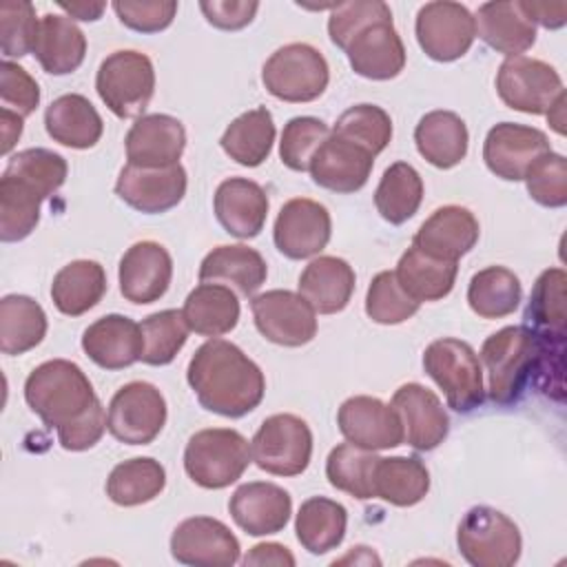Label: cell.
Segmentation results:
<instances>
[{
  "mask_svg": "<svg viewBox=\"0 0 567 567\" xmlns=\"http://www.w3.org/2000/svg\"><path fill=\"white\" fill-rule=\"evenodd\" d=\"M186 379L204 410L228 419L252 412L266 392L261 368L226 339L202 343L188 361Z\"/></svg>",
  "mask_w": 567,
  "mask_h": 567,
  "instance_id": "1",
  "label": "cell"
},
{
  "mask_svg": "<svg viewBox=\"0 0 567 567\" xmlns=\"http://www.w3.org/2000/svg\"><path fill=\"white\" fill-rule=\"evenodd\" d=\"M24 401L47 427L55 430L80 421L100 403L82 368L66 359H51L33 368L24 381Z\"/></svg>",
  "mask_w": 567,
  "mask_h": 567,
  "instance_id": "2",
  "label": "cell"
},
{
  "mask_svg": "<svg viewBox=\"0 0 567 567\" xmlns=\"http://www.w3.org/2000/svg\"><path fill=\"white\" fill-rule=\"evenodd\" d=\"M478 359L487 370V396L496 405H512L532 381L534 332L527 326H505L483 341Z\"/></svg>",
  "mask_w": 567,
  "mask_h": 567,
  "instance_id": "3",
  "label": "cell"
},
{
  "mask_svg": "<svg viewBox=\"0 0 567 567\" xmlns=\"http://www.w3.org/2000/svg\"><path fill=\"white\" fill-rule=\"evenodd\" d=\"M250 443L230 427H208L195 432L184 450L188 478L204 489H224L241 478L250 465Z\"/></svg>",
  "mask_w": 567,
  "mask_h": 567,
  "instance_id": "4",
  "label": "cell"
},
{
  "mask_svg": "<svg viewBox=\"0 0 567 567\" xmlns=\"http://www.w3.org/2000/svg\"><path fill=\"white\" fill-rule=\"evenodd\" d=\"M423 368L443 390L445 401L454 412L467 414L483 405V365L467 341L454 337L432 341L423 352Z\"/></svg>",
  "mask_w": 567,
  "mask_h": 567,
  "instance_id": "5",
  "label": "cell"
},
{
  "mask_svg": "<svg viewBox=\"0 0 567 567\" xmlns=\"http://www.w3.org/2000/svg\"><path fill=\"white\" fill-rule=\"evenodd\" d=\"M95 91L120 120L142 117L155 93V69L146 53L120 49L106 55L95 75Z\"/></svg>",
  "mask_w": 567,
  "mask_h": 567,
  "instance_id": "6",
  "label": "cell"
},
{
  "mask_svg": "<svg viewBox=\"0 0 567 567\" xmlns=\"http://www.w3.org/2000/svg\"><path fill=\"white\" fill-rule=\"evenodd\" d=\"M456 545L474 567H512L520 558L523 538L509 516L489 505H476L461 518Z\"/></svg>",
  "mask_w": 567,
  "mask_h": 567,
  "instance_id": "7",
  "label": "cell"
},
{
  "mask_svg": "<svg viewBox=\"0 0 567 567\" xmlns=\"http://www.w3.org/2000/svg\"><path fill=\"white\" fill-rule=\"evenodd\" d=\"M330 69L319 49L306 42L279 47L261 69V82L270 95L284 102L301 104L323 95Z\"/></svg>",
  "mask_w": 567,
  "mask_h": 567,
  "instance_id": "8",
  "label": "cell"
},
{
  "mask_svg": "<svg viewBox=\"0 0 567 567\" xmlns=\"http://www.w3.org/2000/svg\"><path fill=\"white\" fill-rule=\"evenodd\" d=\"M250 454L255 465L268 474L297 476L310 463L312 432L297 414H272L255 432Z\"/></svg>",
  "mask_w": 567,
  "mask_h": 567,
  "instance_id": "9",
  "label": "cell"
},
{
  "mask_svg": "<svg viewBox=\"0 0 567 567\" xmlns=\"http://www.w3.org/2000/svg\"><path fill=\"white\" fill-rule=\"evenodd\" d=\"M166 414V399L153 383L131 381L111 396L106 425L120 443L148 445L159 436Z\"/></svg>",
  "mask_w": 567,
  "mask_h": 567,
  "instance_id": "10",
  "label": "cell"
},
{
  "mask_svg": "<svg viewBox=\"0 0 567 567\" xmlns=\"http://www.w3.org/2000/svg\"><path fill=\"white\" fill-rule=\"evenodd\" d=\"M496 91L505 106L529 115H545L565 89L551 64L527 55H512L498 66Z\"/></svg>",
  "mask_w": 567,
  "mask_h": 567,
  "instance_id": "11",
  "label": "cell"
},
{
  "mask_svg": "<svg viewBox=\"0 0 567 567\" xmlns=\"http://www.w3.org/2000/svg\"><path fill=\"white\" fill-rule=\"evenodd\" d=\"M414 33L423 53L436 62H454L463 58L476 38L474 16L461 2L434 0L425 2L414 22Z\"/></svg>",
  "mask_w": 567,
  "mask_h": 567,
  "instance_id": "12",
  "label": "cell"
},
{
  "mask_svg": "<svg viewBox=\"0 0 567 567\" xmlns=\"http://www.w3.org/2000/svg\"><path fill=\"white\" fill-rule=\"evenodd\" d=\"M252 319L261 337L277 346L299 348L317 334V312L292 290H266L250 301Z\"/></svg>",
  "mask_w": 567,
  "mask_h": 567,
  "instance_id": "13",
  "label": "cell"
},
{
  "mask_svg": "<svg viewBox=\"0 0 567 567\" xmlns=\"http://www.w3.org/2000/svg\"><path fill=\"white\" fill-rule=\"evenodd\" d=\"M332 235V219L323 204L295 197L288 199L272 228V239L277 250L288 259H308L319 255Z\"/></svg>",
  "mask_w": 567,
  "mask_h": 567,
  "instance_id": "14",
  "label": "cell"
},
{
  "mask_svg": "<svg viewBox=\"0 0 567 567\" xmlns=\"http://www.w3.org/2000/svg\"><path fill=\"white\" fill-rule=\"evenodd\" d=\"M237 536L217 518H184L171 534V554L182 565L230 567L239 560Z\"/></svg>",
  "mask_w": 567,
  "mask_h": 567,
  "instance_id": "15",
  "label": "cell"
},
{
  "mask_svg": "<svg viewBox=\"0 0 567 567\" xmlns=\"http://www.w3.org/2000/svg\"><path fill=\"white\" fill-rule=\"evenodd\" d=\"M337 425L346 441L365 450H390L405 441L396 410L377 396L357 394L341 403Z\"/></svg>",
  "mask_w": 567,
  "mask_h": 567,
  "instance_id": "16",
  "label": "cell"
},
{
  "mask_svg": "<svg viewBox=\"0 0 567 567\" xmlns=\"http://www.w3.org/2000/svg\"><path fill=\"white\" fill-rule=\"evenodd\" d=\"M547 151L551 146L540 128L516 122L492 126L483 142L485 166L505 182H520L527 168Z\"/></svg>",
  "mask_w": 567,
  "mask_h": 567,
  "instance_id": "17",
  "label": "cell"
},
{
  "mask_svg": "<svg viewBox=\"0 0 567 567\" xmlns=\"http://www.w3.org/2000/svg\"><path fill=\"white\" fill-rule=\"evenodd\" d=\"M188 177L182 164L142 168L126 164L115 182V195L131 208L157 215L175 208L186 195Z\"/></svg>",
  "mask_w": 567,
  "mask_h": 567,
  "instance_id": "18",
  "label": "cell"
},
{
  "mask_svg": "<svg viewBox=\"0 0 567 567\" xmlns=\"http://www.w3.org/2000/svg\"><path fill=\"white\" fill-rule=\"evenodd\" d=\"M120 292L126 301L146 306L162 299L173 279V259L168 250L151 239L137 241L120 259Z\"/></svg>",
  "mask_w": 567,
  "mask_h": 567,
  "instance_id": "19",
  "label": "cell"
},
{
  "mask_svg": "<svg viewBox=\"0 0 567 567\" xmlns=\"http://www.w3.org/2000/svg\"><path fill=\"white\" fill-rule=\"evenodd\" d=\"M403 425L410 447L416 452L436 450L450 432V416L441 399L421 383H403L390 403Z\"/></svg>",
  "mask_w": 567,
  "mask_h": 567,
  "instance_id": "20",
  "label": "cell"
},
{
  "mask_svg": "<svg viewBox=\"0 0 567 567\" xmlns=\"http://www.w3.org/2000/svg\"><path fill=\"white\" fill-rule=\"evenodd\" d=\"M126 159L142 168H162L179 164L186 148L184 124L166 113H151L135 120L124 137Z\"/></svg>",
  "mask_w": 567,
  "mask_h": 567,
  "instance_id": "21",
  "label": "cell"
},
{
  "mask_svg": "<svg viewBox=\"0 0 567 567\" xmlns=\"http://www.w3.org/2000/svg\"><path fill=\"white\" fill-rule=\"evenodd\" d=\"M372 166V153L330 131L326 142L312 155L308 171L317 186L348 195L361 190L368 184Z\"/></svg>",
  "mask_w": 567,
  "mask_h": 567,
  "instance_id": "22",
  "label": "cell"
},
{
  "mask_svg": "<svg viewBox=\"0 0 567 567\" xmlns=\"http://www.w3.org/2000/svg\"><path fill=\"white\" fill-rule=\"evenodd\" d=\"M228 512L239 529L250 536H268L281 532L292 514L290 494L268 481H250L239 485L230 501Z\"/></svg>",
  "mask_w": 567,
  "mask_h": 567,
  "instance_id": "23",
  "label": "cell"
},
{
  "mask_svg": "<svg viewBox=\"0 0 567 567\" xmlns=\"http://www.w3.org/2000/svg\"><path fill=\"white\" fill-rule=\"evenodd\" d=\"M478 235L481 228L474 213L465 206L447 204L436 208L419 226L416 235L412 237V246H416L421 252L430 257L458 261L476 246Z\"/></svg>",
  "mask_w": 567,
  "mask_h": 567,
  "instance_id": "24",
  "label": "cell"
},
{
  "mask_svg": "<svg viewBox=\"0 0 567 567\" xmlns=\"http://www.w3.org/2000/svg\"><path fill=\"white\" fill-rule=\"evenodd\" d=\"M213 208L217 221L228 235L252 239L266 224L268 195L257 182L248 177H228L217 186Z\"/></svg>",
  "mask_w": 567,
  "mask_h": 567,
  "instance_id": "25",
  "label": "cell"
},
{
  "mask_svg": "<svg viewBox=\"0 0 567 567\" xmlns=\"http://www.w3.org/2000/svg\"><path fill=\"white\" fill-rule=\"evenodd\" d=\"M352 71L368 80H392L405 66V47L392 20L359 31L346 47Z\"/></svg>",
  "mask_w": 567,
  "mask_h": 567,
  "instance_id": "26",
  "label": "cell"
},
{
  "mask_svg": "<svg viewBox=\"0 0 567 567\" xmlns=\"http://www.w3.org/2000/svg\"><path fill=\"white\" fill-rule=\"evenodd\" d=\"M82 350L104 370L128 368L142 357V328L124 315L100 317L82 332Z\"/></svg>",
  "mask_w": 567,
  "mask_h": 567,
  "instance_id": "27",
  "label": "cell"
},
{
  "mask_svg": "<svg viewBox=\"0 0 567 567\" xmlns=\"http://www.w3.org/2000/svg\"><path fill=\"white\" fill-rule=\"evenodd\" d=\"M199 281L233 286L241 297H252L268 277L266 259L246 244H226L213 248L199 264Z\"/></svg>",
  "mask_w": 567,
  "mask_h": 567,
  "instance_id": "28",
  "label": "cell"
},
{
  "mask_svg": "<svg viewBox=\"0 0 567 567\" xmlns=\"http://www.w3.org/2000/svg\"><path fill=\"white\" fill-rule=\"evenodd\" d=\"M354 279V270L346 259L319 255L303 268L297 288L315 312L334 315L350 303Z\"/></svg>",
  "mask_w": 567,
  "mask_h": 567,
  "instance_id": "29",
  "label": "cell"
},
{
  "mask_svg": "<svg viewBox=\"0 0 567 567\" xmlns=\"http://www.w3.org/2000/svg\"><path fill=\"white\" fill-rule=\"evenodd\" d=\"M474 27L487 47L507 58L523 55L536 42V24L525 16L520 2H483Z\"/></svg>",
  "mask_w": 567,
  "mask_h": 567,
  "instance_id": "30",
  "label": "cell"
},
{
  "mask_svg": "<svg viewBox=\"0 0 567 567\" xmlns=\"http://www.w3.org/2000/svg\"><path fill=\"white\" fill-rule=\"evenodd\" d=\"M44 128L49 137L69 148H91L104 133V122L89 97L64 93L44 111Z\"/></svg>",
  "mask_w": 567,
  "mask_h": 567,
  "instance_id": "31",
  "label": "cell"
},
{
  "mask_svg": "<svg viewBox=\"0 0 567 567\" xmlns=\"http://www.w3.org/2000/svg\"><path fill=\"white\" fill-rule=\"evenodd\" d=\"M33 55L51 75L73 73L84 62L86 38L69 16L44 13L38 24Z\"/></svg>",
  "mask_w": 567,
  "mask_h": 567,
  "instance_id": "32",
  "label": "cell"
},
{
  "mask_svg": "<svg viewBox=\"0 0 567 567\" xmlns=\"http://www.w3.org/2000/svg\"><path fill=\"white\" fill-rule=\"evenodd\" d=\"M416 151L436 168H454L467 155L470 133L454 111H430L414 128Z\"/></svg>",
  "mask_w": 567,
  "mask_h": 567,
  "instance_id": "33",
  "label": "cell"
},
{
  "mask_svg": "<svg viewBox=\"0 0 567 567\" xmlns=\"http://www.w3.org/2000/svg\"><path fill=\"white\" fill-rule=\"evenodd\" d=\"M186 326L202 337H221L239 321V299L224 284L202 281L184 299L182 308Z\"/></svg>",
  "mask_w": 567,
  "mask_h": 567,
  "instance_id": "34",
  "label": "cell"
},
{
  "mask_svg": "<svg viewBox=\"0 0 567 567\" xmlns=\"http://www.w3.org/2000/svg\"><path fill=\"white\" fill-rule=\"evenodd\" d=\"M106 286L102 264L93 259H75L55 272L51 299L62 315L80 317L102 301Z\"/></svg>",
  "mask_w": 567,
  "mask_h": 567,
  "instance_id": "35",
  "label": "cell"
},
{
  "mask_svg": "<svg viewBox=\"0 0 567 567\" xmlns=\"http://www.w3.org/2000/svg\"><path fill=\"white\" fill-rule=\"evenodd\" d=\"M394 275L414 301H439L452 292L458 275V261L436 259L421 252L416 246H410L401 255Z\"/></svg>",
  "mask_w": 567,
  "mask_h": 567,
  "instance_id": "36",
  "label": "cell"
},
{
  "mask_svg": "<svg viewBox=\"0 0 567 567\" xmlns=\"http://www.w3.org/2000/svg\"><path fill=\"white\" fill-rule=\"evenodd\" d=\"M374 498L396 507H412L430 492V472L416 456H388L377 461L372 476Z\"/></svg>",
  "mask_w": 567,
  "mask_h": 567,
  "instance_id": "37",
  "label": "cell"
},
{
  "mask_svg": "<svg viewBox=\"0 0 567 567\" xmlns=\"http://www.w3.org/2000/svg\"><path fill=\"white\" fill-rule=\"evenodd\" d=\"M346 527H348L346 507L326 496H312L303 501L295 518L297 540L306 551L315 556L337 549L343 543Z\"/></svg>",
  "mask_w": 567,
  "mask_h": 567,
  "instance_id": "38",
  "label": "cell"
},
{
  "mask_svg": "<svg viewBox=\"0 0 567 567\" xmlns=\"http://www.w3.org/2000/svg\"><path fill=\"white\" fill-rule=\"evenodd\" d=\"M272 142L275 122L272 113L266 106H257L235 117L219 140L224 153L248 168H255L268 159Z\"/></svg>",
  "mask_w": 567,
  "mask_h": 567,
  "instance_id": "39",
  "label": "cell"
},
{
  "mask_svg": "<svg viewBox=\"0 0 567 567\" xmlns=\"http://www.w3.org/2000/svg\"><path fill=\"white\" fill-rule=\"evenodd\" d=\"M42 306L27 295H7L0 301V350L9 357L24 354L47 334Z\"/></svg>",
  "mask_w": 567,
  "mask_h": 567,
  "instance_id": "40",
  "label": "cell"
},
{
  "mask_svg": "<svg viewBox=\"0 0 567 567\" xmlns=\"http://www.w3.org/2000/svg\"><path fill=\"white\" fill-rule=\"evenodd\" d=\"M166 487V470L151 456H135L117 463L106 478V496L120 507L151 503Z\"/></svg>",
  "mask_w": 567,
  "mask_h": 567,
  "instance_id": "41",
  "label": "cell"
},
{
  "mask_svg": "<svg viewBox=\"0 0 567 567\" xmlns=\"http://www.w3.org/2000/svg\"><path fill=\"white\" fill-rule=\"evenodd\" d=\"M520 297V279L505 266H487L474 272L467 286V303L481 319H503L512 315Z\"/></svg>",
  "mask_w": 567,
  "mask_h": 567,
  "instance_id": "42",
  "label": "cell"
},
{
  "mask_svg": "<svg viewBox=\"0 0 567 567\" xmlns=\"http://www.w3.org/2000/svg\"><path fill=\"white\" fill-rule=\"evenodd\" d=\"M423 202V179L419 171L408 162H394L383 171V177L374 190V206L379 215L399 226L405 224L419 210Z\"/></svg>",
  "mask_w": 567,
  "mask_h": 567,
  "instance_id": "43",
  "label": "cell"
},
{
  "mask_svg": "<svg viewBox=\"0 0 567 567\" xmlns=\"http://www.w3.org/2000/svg\"><path fill=\"white\" fill-rule=\"evenodd\" d=\"M377 461L379 456L372 450H365L346 441L332 447L326 458L328 483L334 489L346 492L359 501L374 498L372 476H374Z\"/></svg>",
  "mask_w": 567,
  "mask_h": 567,
  "instance_id": "44",
  "label": "cell"
},
{
  "mask_svg": "<svg viewBox=\"0 0 567 567\" xmlns=\"http://www.w3.org/2000/svg\"><path fill=\"white\" fill-rule=\"evenodd\" d=\"M565 284L567 275L563 268H547L538 275L525 310V321L532 326V332L567 334Z\"/></svg>",
  "mask_w": 567,
  "mask_h": 567,
  "instance_id": "45",
  "label": "cell"
},
{
  "mask_svg": "<svg viewBox=\"0 0 567 567\" xmlns=\"http://www.w3.org/2000/svg\"><path fill=\"white\" fill-rule=\"evenodd\" d=\"M44 199L24 182L2 173L0 177V239L22 241L40 221V204Z\"/></svg>",
  "mask_w": 567,
  "mask_h": 567,
  "instance_id": "46",
  "label": "cell"
},
{
  "mask_svg": "<svg viewBox=\"0 0 567 567\" xmlns=\"http://www.w3.org/2000/svg\"><path fill=\"white\" fill-rule=\"evenodd\" d=\"M144 350L140 361L146 365H168L184 348L190 328L184 321L182 310H159L148 315L142 323Z\"/></svg>",
  "mask_w": 567,
  "mask_h": 567,
  "instance_id": "47",
  "label": "cell"
},
{
  "mask_svg": "<svg viewBox=\"0 0 567 567\" xmlns=\"http://www.w3.org/2000/svg\"><path fill=\"white\" fill-rule=\"evenodd\" d=\"M332 133L377 157L392 140V120L377 104H357L339 115Z\"/></svg>",
  "mask_w": 567,
  "mask_h": 567,
  "instance_id": "48",
  "label": "cell"
},
{
  "mask_svg": "<svg viewBox=\"0 0 567 567\" xmlns=\"http://www.w3.org/2000/svg\"><path fill=\"white\" fill-rule=\"evenodd\" d=\"M4 173L24 182L42 199H47L64 184L69 166L60 153L49 148H24L9 159Z\"/></svg>",
  "mask_w": 567,
  "mask_h": 567,
  "instance_id": "49",
  "label": "cell"
},
{
  "mask_svg": "<svg viewBox=\"0 0 567 567\" xmlns=\"http://www.w3.org/2000/svg\"><path fill=\"white\" fill-rule=\"evenodd\" d=\"M414 301L396 281L394 270H381L372 277L365 292V315L381 326H396L419 312Z\"/></svg>",
  "mask_w": 567,
  "mask_h": 567,
  "instance_id": "50",
  "label": "cell"
},
{
  "mask_svg": "<svg viewBox=\"0 0 567 567\" xmlns=\"http://www.w3.org/2000/svg\"><path fill=\"white\" fill-rule=\"evenodd\" d=\"M330 135V128L323 120L312 115H299L288 120V124L281 131L279 142V157L290 171H308L312 155L317 148L326 142Z\"/></svg>",
  "mask_w": 567,
  "mask_h": 567,
  "instance_id": "51",
  "label": "cell"
},
{
  "mask_svg": "<svg viewBox=\"0 0 567 567\" xmlns=\"http://www.w3.org/2000/svg\"><path fill=\"white\" fill-rule=\"evenodd\" d=\"M40 18H35V9L27 0H2L0 2V42L2 55L24 58L33 53L35 35H38Z\"/></svg>",
  "mask_w": 567,
  "mask_h": 567,
  "instance_id": "52",
  "label": "cell"
},
{
  "mask_svg": "<svg viewBox=\"0 0 567 567\" xmlns=\"http://www.w3.org/2000/svg\"><path fill=\"white\" fill-rule=\"evenodd\" d=\"M523 179L536 204L545 208H563L567 204V159L560 153H543Z\"/></svg>",
  "mask_w": 567,
  "mask_h": 567,
  "instance_id": "53",
  "label": "cell"
},
{
  "mask_svg": "<svg viewBox=\"0 0 567 567\" xmlns=\"http://www.w3.org/2000/svg\"><path fill=\"white\" fill-rule=\"evenodd\" d=\"M392 20V11L381 0H354V2H339L334 4L330 18H328V35L332 44H337L341 51L350 44V40L363 31L365 27Z\"/></svg>",
  "mask_w": 567,
  "mask_h": 567,
  "instance_id": "54",
  "label": "cell"
},
{
  "mask_svg": "<svg viewBox=\"0 0 567 567\" xmlns=\"http://www.w3.org/2000/svg\"><path fill=\"white\" fill-rule=\"evenodd\" d=\"M563 354H565V334H538L534 332V385L549 399L563 401Z\"/></svg>",
  "mask_w": 567,
  "mask_h": 567,
  "instance_id": "55",
  "label": "cell"
},
{
  "mask_svg": "<svg viewBox=\"0 0 567 567\" xmlns=\"http://www.w3.org/2000/svg\"><path fill=\"white\" fill-rule=\"evenodd\" d=\"M113 11L120 22L137 33H159L171 27L177 2L175 0H115Z\"/></svg>",
  "mask_w": 567,
  "mask_h": 567,
  "instance_id": "56",
  "label": "cell"
},
{
  "mask_svg": "<svg viewBox=\"0 0 567 567\" xmlns=\"http://www.w3.org/2000/svg\"><path fill=\"white\" fill-rule=\"evenodd\" d=\"M0 100L2 109L27 117L40 104V86L24 66L4 60L0 64Z\"/></svg>",
  "mask_w": 567,
  "mask_h": 567,
  "instance_id": "57",
  "label": "cell"
},
{
  "mask_svg": "<svg viewBox=\"0 0 567 567\" xmlns=\"http://www.w3.org/2000/svg\"><path fill=\"white\" fill-rule=\"evenodd\" d=\"M106 427H109L106 425V412H104V405L100 401L86 416H82L80 421L58 430V441L69 452H84L102 439Z\"/></svg>",
  "mask_w": 567,
  "mask_h": 567,
  "instance_id": "58",
  "label": "cell"
},
{
  "mask_svg": "<svg viewBox=\"0 0 567 567\" xmlns=\"http://www.w3.org/2000/svg\"><path fill=\"white\" fill-rule=\"evenodd\" d=\"M199 9L208 24L224 29V31H237L252 22L259 2H246V0H202Z\"/></svg>",
  "mask_w": 567,
  "mask_h": 567,
  "instance_id": "59",
  "label": "cell"
},
{
  "mask_svg": "<svg viewBox=\"0 0 567 567\" xmlns=\"http://www.w3.org/2000/svg\"><path fill=\"white\" fill-rule=\"evenodd\" d=\"M525 16L545 29H560L567 22V2H520Z\"/></svg>",
  "mask_w": 567,
  "mask_h": 567,
  "instance_id": "60",
  "label": "cell"
},
{
  "mask_svg": "<svg viewBox=\"0 0 567 567\" xmlns=\"http://www.w3.org/2000/svg\"><path fill=\"white\" fill-rule=\"evenodd\" d=\"M295 556L288 547L279 543H259L250 547V551L244 556V565H275V567H295Z\"/></svg>",
  "mask_w": 567,
  "mask_h": 567,
  "instance_id": "61",
  "label": "cell"
},
{
  "mask_svg": "<svg viewBox=\"0 0 567 567\" xmlns=\"http://www.w3.org/2000/svg\"><path fill=\"white\" fill-rule=\"evenodd\" d=\"M24 128V117L9 111V109H0V135H2V155H9V151L16 146L18 137L22 135Z\"/></svg>",
  "mask_w": 567,
  "mask_h": 567,
  "instance_id": "62",
  "label": "cell"
},
{
  "mask_svg": "<svg viewBox=\"0 0 567 567\" xmlns=\"http://www.w3.org/2000/svg\"><path fill=\"white\" fill-rule=\"evenodd\" d=\"M58 7L62 11H66L71 20L75 18V20H84V22L100 20L106 9L104 2H58Z\"/></svg>",
  "mask_w": 567,
  "mask_h": 567,
  "instance_id": "63",
  "label": "cell"
},
{
  "mask_svg": "<svg viewBox=\"0 0 567 567\" xmlns=\"http://www.w3.org/2000/svg\"><path fill=\"white\" fill-rule=\"evenodd\" d=\"M565 102H567V95L565 91L556 97V102L549 106V111L545 113L551 128L558 133V135H565Z\"/></svg>",
  "mask_w": 567,
  "mask_h": 567,
  "instance_id": "64",
  "label": "cell"
}]
</instances>
